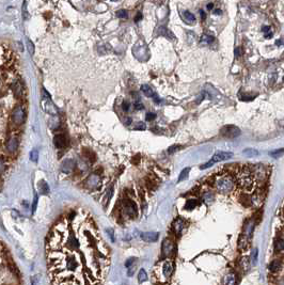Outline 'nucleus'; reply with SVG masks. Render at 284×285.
<instances>
[{"label":"nucleus","mask_w":284,"mask_h":285,"mask_svg":"<svg viewBox=\"0 0 284 285\" xmlns=\"http://www.w3.org/2000/svg\"><path fill=\"white\" fill-rule=\"evenodd\" d=\"M197 204H198V202H197V201H194V200H188V201H187V203H186V205H185V208H187V209H192V208H194V207L197 206Z\"/></svg>","instance_id":"22"},{"label":"nucleus","mask_w":284,"mask_h":285,"mask_svg":"<svg viewBox=\"0 0 284 285\" xmlns=\"http://www.w3.org/2000/svg\"><path fill=\"white\" fill-rule=\"evenodd\" d=\"M18 145H19V140H18L17 135H12L9 138H7V140L4 141V149L8 154H15L18 150Z\"/></svg>","instance_id":"5"},{"label":"nucleus","mask_w":284,"mask_h":285,"mask_svg":"<svg viewBox=\"0 0 284 285\" xmlns=\"http://www.w3.org/2000/svg\"><path fill=\"white\" fill-rule=\"evenodd\" d=\"M141 239L145 242H157L158 237H159V234L156 232H144L140 235Z\"/></svg>","instance_id":"8"},{"label":"nucleus","mask_w":284,"mask_h":285,"mask_svg":"<svg viewBox=\"0 0 284 285\" xmlns=\"http://www.w3.org/2000/svg\"><path fill=\"white\" fill-rule=\"evenodd\" d=\"M145 118H147V121H153V120H155L156 115L155 113H153V112H148Z\"/></svg>","instance_id":"27"},{"label":"nucleus","mask_w":284,"mask_h":285,"mask_svg":"<svg viewBox=\"0 0 284 285\" xmlns=\"http://www.w3.org/2000/svg\"><path fill=\"white\" fill-rule=\"evenodd\" d=\"M112 1H116V0H112Z\"/></svg>","instance_id":"47"},{"label":"nucleus","mask_w":284,"mask_h":285,"mask_svg":"<svg viewBox=\"0 0 284 285\" xmlns=\"http://www.w3.org/2000/svg\"><path fill=\"white\" fill-rule=\"evenodd\" d=\"M239 99L244 100V102H248V100L253 99V97L252 96H246V95H239Z\"/></svg>","instance_id":"29"},{"label":"nucleus","mask_w":284,"mask_h":285,"mask_svg":"<svg viewBox=\"0 0 284 285\" xmlns=\"http://www.w3.org/2000/svg\"><path fill=\"white\" fill-rule=\"evenodd\" d=\"M244 155H246L247 157H256L259 156V151H256L255 149H246L243 152Z\"/></svg>","instance_id":"18"},{"label":"nucleus","mask_w":284,"mask_h":285,"mask_svg":"<svg viewBox=\"0 0 284 285\" xmlns=\"http://www.w3.org/2000/svg\"><path fill=\"white\" fill-rule=\"evenodd\" d=\"M136 129H140V130H144L145 129V125L144 123H138L136 126Z\"/></svg>","instance_id":"34"},{"label":"nucleus","mask_w":284,"mask_h":285,"mask_svg":"<svg viewBox=\"0 0 284 285\" xmlns=\"http://www.w3.org/2000/svg\"><path fill=\"white\" fill-rule=\"evenodd\" d=\"M107 232L109 233V236L111 237V240H112V242H114V239H116V238H114L113 235H112V231H111V230H107Z\"/></svg>","instance_id":"39"},{"label":"nucleus","mask_w":284,"mask_h":285,"mask_svg":"<svg viewBox=\"0 0 284 285\" xmlns=\"http://www.w3.org/2000/svg\"><path fill=\"white\" fill-rule=\"evenodd\" d=\"M46 257L51 285H103L110 267L108 246L92 217L81 209L54 223Z\"/></svg>","instance_id":"1"},{"label":"nucleus","mask_w":284,"mask_h":285,"mask_svg":"<svg viewBox=\"0 0 284 285\" xmlns=\"http://www.w3.org/2000/svg\"><path fill=\"white\" fill-rule=\"evenodd\" d=\"M73 168H74V161L71 159L65 160L61 165V170L63 171L64 173H70L73 170Z\"/></svg>","instance_id":"12"},{"label":"nucleus","mask_w":284,"mask_h":285,"mask_svg":"<svg viewBox=\"0 0 284 285\" xmlns=\"http://www.w3.org/2000/svg\"><path fill=\"white\" fill-rule=\"evenodd\" d=\"M214 41H215V38L210 34H206V33L202 34V37L200 38V43H202V44H210V43H213Z\"/></svg>","instance_id":"16"},{"label":"nucleus","mask_w":284,"mask_h":285,"mask_svg":"<svg viewBox=\"0 0 284 285\" xmlns=\"http://www.w3.org/2000/svg\"><path fill=\"white\" fill-rule=\"evenodd\" d=\"M275 248H276V250H277V251H280V252H282V251H283V239H282V238L276 240Z\"/></svg>","instance_id":"21"},{"label":"nucleus","mask_w":284,"mask_h":285,"mask_svg":"<svg viewBox=\"0 0 284 285\" xmlns=\"http://www.w3.org/2000/svg\"><path fill=\"white\" fill-rule=\"evenodd\" d=\"M141 19H142V14L141 13H139V14H137L136 18H135V23H138L139 20H141Z\"/></svg>","instance_id":"37"},{"label":"nucleus","mask_w":284,"mask_h":285,"mask_svg":"<svg viewBox=\"0 0 284 285\" xmlns=\"http://www.w3.org/2000/svg\"><path fill=\"white\" fill-rule=\"evenodd\" d=\"M141 91L143 92V94H145L148 97H153L155 95V92L153 91V89L150 87V85H147V84H143L141 87Z\"/></svg>","instance_id":"15"},{"label":"nucleus","mask_w":284,"mask_h":285,"mask_svg":"<svg viewBox=\"0 0 284 285\" xmlns=\"http://www.w3.org/2000/svg\"><path fill=\"white\" fill-rule=\"evenodd\" d=\"M200 13H201V15H202V19H204L205 18V13H204V11H203V10H200Z\"/></svg>","instance_id":"45"},{"label":"nucleus","mask_w":284,"mask_h":285,"mask_svg":"<svg viewBox=\"0 0 284 285\" xmlns=\"http://www.w3.org/2000/svg\"><path fill=\"white\" fill-rule=\"evenodd\" d=\"M10 119H11V122L16 127L23 125L25 123L26 110L22 104H17V105L14 106V108H13L11 113H10Z\"/></svg>","instance_id":"3"},{"label":"nucleus","mask_w":284,"mask_h":285,"mask_svg":"<svg viewBox=\"0 0 284 285\" xmlns=\"http://www.w3.org/2000/svg\"><path fill=\"white\" fill-rule=\"evenodd\" d=\"M269 30H270V27H269V26H264V27L262 28V31H264V32H268Z\"/></svg>","instance_id":"40"},{"label":"nucleus","mask_w":284,"mask_h":285,"mask_svg":"<svg viewBox=\"0 0 284 285\" xmlns=\"http://www.w3.org/2000/svg\"><path fill=\"white\" fill-rule=\"evenodd\" d=\"M190 171V168H185V169L182 171L181 174H179L178 177V182H182V181H185L187 177H188V173Z\"/></svg>","instance_id":"20"},{"label":"nucleus","mask_w":284,"mask_h":285,"mask_svg":"<svg viewBox=\"0 0 284 285\" xmlns=\"http://www.w3.org/2000/svg\"><path fill=\"white\" fill-rule=\"evenodd\" d=\"M221 135L225 138H236L240 135V129L237 126L234 125H225V127L221 128Z\"/></svg>","instance_id":"7"},{"label":"nucleus","mask_w":284,"mask_h":285,"mask_svg":"<svg viewBox=\"0 0 284 285\" xmlns=\"http://www.w3.org/2000/svg\"><path fill=\"white\" fill-rule=\"evenodd\" d=\"M28 49H29V51H30V53L31 55H33V51H34V46H33V44H32V42H31L30 40H28Z\"/></svg>","instance_id":"28"},{"label":"nucleus","mask_w":284,"mask_h":285,"mask_svg":"<svg viewBox=\"0 0 284 285\" xmlns=\"http://www.w3.org/2000/svg\"><path fill=\"white\" fill-rule=\"evenodd\" d=\"M183 19H184L186 23H188V24H191V23H194V22H195L194 15L192 14L191 12H189V11H185V12H184V14H183Z\"/></svg>","instance_id":"14"},{"label":"nucleus","mask_w":284,"mask_h":285,"mask_svg":"<svg viewBox=\"0 0 284 285\" xmlns=\"http://www.w3.org/2000/svg\"><path fill=\"white\" fill-rule=\"evenodd\" d=\"M41 187H42V190H43V192H48V186H47V184H46L45 182H42V184H41Z\"/></svg>","instance_id":"31"},{"label":"nucleus","mask_w":284,"mask_h":285,"mask_svg":"<svg viewBox=\"0 0 284 285\" xmlns=\"http://www.w3.org/2000/svg\"><path fill=\"white\" fill-rule=\"evenodd\" d=\"M282 153H283V150H282V149H280L278 152H277V151H276V152H272V153H271V155H272L273 157H278V156H280V155H282Z\"/></svg>","instance_id":"33"},{"label":"nucleus","mask_w":284,"mask_h":285,"mask_svg":"<svg viewBox=\"0 0 284 285\" xmlns=\"http://www.w3.org/2000/svg\"><path fill=\"white\" fill-rule=\"evenodd\" d=\"M251 260H252V264L255 265L256 264V260H257V250L256 249H254L253 251H252L251 253Z\"/></svg>","instance_id":"24"},{"label":"nucleus","mask_w":284,"mask_h":285,"mask_svg":"<svg viewBox=\"0 0 284 285\" xmlns=\"http://www.w3.org/2000/svg\"><path fill=\"white\" fill-rule=\"evenodd\" d=\"M116 16L119 18H126L128 16V13H127L126 10H120V11L116 12Z\"/></svg>","instance_id":"23"},{"label":"nucleus","mask_w":284,"mask_h":285,"mask_svg":"<svg viewBox=\"0 0 284 285\" xmlns=\"http://www.w3.org/2000/svg\"><path fill=\"white\" fill-rule=\"evenodd\" d=\"M130 123H132V119L127 118L126 121H125V124H126V125H128V124H130Z\"/></svg>","instance_id":"42"},{"label":"nucleus","mask_w":284,"mask_h":285,"mask_svg":"<svg viewBox=\"0 0 284 285\" xmlns=\"http://www.w3.org/2000/svg\"><path fill=\"white\" fill-rule=\"evenodd\" d=\"M234 55H235V57H239V56H240V48L237 47L235 49V51H234Z\"/></svg>","instance_id":"38"},{"label":"nucleus","mask_w":284,"mask_h":285,"mask_svg":"<svg viewBox=\"0 0 284 285\" xmlns=\"http://www.w3.org/2000/svg\"><path fill=\"white\" fill-rule=\"evenodd\" d=\"M179 149H181V146H179V145H173V146H171L170 149L168 150V152L170 153V154H172V153H173V152L178 151Z\"/></svg>","instance_id":"30"},{"label":"nucleus","mask_w":284,"mask_h":285,"mask_svg":"<svg viewBox=\"0 0 284 285\" xmlns=\"http://www.w3.org/2000/svg\"><path fill=\"white\" fill-rule=\"evenodd\" d=\"M124 208L129 214V216H135L137 214V206L132 201H125L124 202Z\"/></svg>","instance_id":"10"},{"label":"nucleus","mask_w":284,"mask_h":285,"mask_svg":"<svg viewBox=\"0 0 284 285\" xmlns=\"http://www.w3.org/2000/svg\"><path fill=\"white\" fill-rule=\"evenodd\" d=\"M30 158H31V160L32 161H38V158H39V153H38V151H32L31 152V154H30Z\"/></svg>","instance_id":"25"},{"label":"nucleus","mask_w":284,"mask_h":285,"mask_svg":"<svg viewBox=\"0 0 284 285\" xmlns=\"http://www.w3.org/2000/svg\"><path fill=\"white\" fill-rule=\"evenodd\" d=\"M276 44H277V45H279V46H280V45H282V41H281V40H279V41H277V42H276Z\"/></svg>","instance_id":"46"},{"label":"nucleus","mask_w":284,"mask_h":285,"mask_svg":"<svg viewBox=\"0 0 284 285\" xmlns=\"http://www.w3.org/2000/svg\"><path fill=\"white\" fill-rule=\"evenodd\" d=\"M129 104L127 103V102H123V104H122V108H123V110L124 111H128L129 110Z\"/></svg>","instance_id":"32"},{"label":"nucleus","mask_w":284,"mask_h":285,"mask_svg":"<svg viewBox=\"0 0 284 285\" xmlns=\"http://www.w3.org/2000/svg\"><path fill=\"white\" fill-rule=\"evenodd\" d=\"M206 8H207V9H208V10H212V9H213V8H214V4H213V3H208Z\"/></svg>","instance_id":"44"},{"label":"nucleus","mask_w":284,"mask_h":285,"mask_svg":"<svg viewBox=\"0 0 284 285\" xmlns=\"http://www.w3.org/2000/svg\"><path fill=\"white\" fill-rule=\"evenodd\" d=\"M134 107H135V109H136V110H142L143 108H144V106L142 105V103L136 102V103L134 104Z\"/></svg>","instance_id":"26"},{"label":"nucleus","mask_w":284,"mask_h":285,"mask_svg":"<svg viewBox=\"0 0 284 285\" xmlns=\"http://www.w3.org/2000/svg\"><path fill=\"white\" fill-rule=\"evenodd\" d=\"M147 280V274L145 272V270L144 269H140L139 274H138V281H139V283H143Z\"/></svg>","instance_id":"19"},{"label":"nucleus","mask_w":284,"mask_h":285,"mask_svg":"<svg viewBox=\"0 0 284 285\" xmlns=\"http://www.w3.org/2000/svg\"><path fill=\"white\" fill-rule=\"evenodd\" d=\"M153 98H154V102H155L156 104H160L161 99H160L159 97L157 96V94H156V93H155V95H154V96H153Z\"/></svg>","instance_id":"36"},{"label":"nucleus","mask_w":284,"mask_h":285,"mask_svg":"<svg viewBox=\"0 0 284 285\" xmlns=\"http://www.w3.org/2000/svg\"><path fill=\"white\" fill-rule=\"evenodd\" d=\"M134 262H135V258H129V260L126 262V264H125V266H126L127 268H129L130 265H132V264L134 263Z\"/></svg>","instance_id":"35"},{"label":"nucleus","mask_w":284,"mask_h":285,"mask_svg":"<svg viewBox=\"0 0 284 285\" xmlns=\"http://www.w3.org/2000/svg\"><path fill=\"white\" fill-rule=\"evenodd\" d=\"M232 157H233V154H232V153H230V152H218V153H216V154L212 157L210 161H208L207 164L201 165V169H206V168L212 167V165L214 164H216V162L223 161V160L230 159V158H232Z\"/></svg>","instance_id":"4"},{"label":"nucleus","mask_w":284,"mask_h":285,"mask_svg":"<svg viewBox=\"0 0 284 285\" xmlns=\"http://www.w3.org/2000/svg\"><path fill=\"white\" fill-rule=\"evenodd\" d=\"M172 270H173V266H172V263L169 261H167L165 264H163V274L165 277H170L172 273Z\"/></svg>","instance_id":"13"},{"label":"nucleus","mask_w":284,"mask_h":285,"mask_svg":"<svg viewBox=\"0 0 284 285\" xmlns=\"http://www.w3.org/2000/svg\"><path fill=\"white\" fill-rule=\"evenodd\" d=\"M236 276L234 273H229L225 278V285H235Z\"/></svg>","instance_id":"17"},{"label":"nucleus","mask_w":284,"mask_h":285,"mask_svg":"<svg viewBox=\"0 0 284 285\" xmlns=\"http://www.w3.org/2000/svg\"><path fill=\"white\" fill-rule=\"evenodd\" d=\"M54 144L57 149H64L67 145V139L64 135H56L54 138Z\"/></svg>","instance_id":"9"},{"label":"nucleus","mask_w":284,"mask_h":285,"mask_svg":"<svg viewBox=\"0 0 284 285\" xmlns=\"http://www.w3.org/2000/svg\"><path fill=\"white\" fill-rule=\"evenodd\" d=\"M269 269L271 272H278L279 270L282 269V262L280 260H273L269 264Z\"/></svg>","instance_id":"11"},{"label":"nucleus","mask_w":284,"mask_h":285,"mask_svg":"<svg viewBox=\"0 0 284 285\" xmlns=\"http://www.w3.org/2000/svg\"><path fill=\"white\" fill-rule=\"evenodd\" d=\"M265 38H272V33L271 32H266V34H265Z\"/></svg>","instance_id":"41"},{"label":"nucleus","mask_w":284,"mask_h":285,"mask_svg":"<svg viewBox=\"0 0 284 285\" xmlns=\"http://www.w3.org/2000/svg\"><path fill=\"white\" fill-rule=\"evenodd\" d=\"M214 13H215V14H218V15L222 14V12H221V10H215V11H214Z\"/></svg>","instance_id":"43"},{"label":"nucleus","mask_w":284,"mask_h":285,"mask_svg":"<svg viewBox=\"0 0 284 285\" xmlns=\"http://www.w3.org/2000/svg\"><path fill=\"white\" fill-rule=\"evenodd\" d=\"M264 177H257L256 168L246 165H234L220 169L212 173L207 178V184L210 193H218L221 196H232L235 198L247 199L251 196L252 202L262 190V183Z\"/></svg>","instance_id":"2"},{"label":"nucleus","mask_w":284,"mask_h":285,"mask_svg":"<svg viewBox=\"0 0 284 285\" xmlns=\"http://www.w3.org/2000/svg\"><path fill=\"white\" fill-rule=\"evenodd\" d=\"M10 90H11L12 94L14 95L15 98H22L25 95V89H24V85L22 84V82L19 81L18 79H13L11 82H10Z\"/></svg>","instance_id":"6"}]
</instances>
